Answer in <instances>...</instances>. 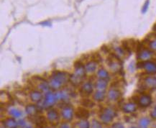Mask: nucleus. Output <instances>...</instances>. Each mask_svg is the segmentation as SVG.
<instances>
[{"instance_id": "obj_12", "label": "nucleus", "mask_w": 156, "mask_h": 128, "mask_svg": "<svg viewBox=\"0 0 156 128\" xmlns=\"http://www.w3.org/2000/svg\"><path fill=\"white\" fill-rule=\"evenodd\" d=\"M107 97L110 101H117L121 97V92L117 89L111 88L107 93Z\"/></svg>"}, {"instance_id": "obj_16", "label": "nucleus", "mask_w": 156, "mask_h": 128, "mask_svg": "<svg viewBox=\"0 0 156 128\" xmlns=\"http://www.w3.org/2000/svg\"><path fill=\"white\" fill-rule=\"evenodd\" d=\"M109 67L112 72H118L121 69V63L118 60H111L109 62Z\"/></svg>"}, {"instance_id": "obj_38", "label": "nucleus", "mask_w": 156, "mask_h": 128, "mask_svg": "<svg viewBox=\"0 0 156 128\" xmlns=\"http://www.w3.org/2000/svg\"><path fill=\"white\" fill-rule=\"evenodd\" d=\"M130 128H137V127H130Z\"/></svg>"}, {"instance_id": "obj_4", "label": "nucleus", "mask_w": 156, "mask_h": 128, "mask_svg": "<svg viewBox=\"0 0 156 128\" xmlns=\"http://www.w3.org/2000/svg\"><path fill=\"white\" fill-rule=\"evenodd\" d=\"M116 116L117 112L112 107H107L103 109L102 112L100 115V119L105 124H109L112 122Z\"/></svg>"}, {"instance_id": "obj_2", "label": "nucleus", "mask_w": 156, "mask_h": 128, "mask_svg": "<svg viewBox=\"0 0 156 128\" xmlns=\"http://www.w3.org/2000/svg\"><path fill=\"white\" fill-rule=\"evenodd\" d=\"M75 73L71 76L70 81L72 84L74 86H79L83 81L86 76V70L84 66H83L80 62H76L75 63Z\"/></svg>"}, {"instance_id": "obj_31", "label": "nucleus", "mask_w": 156, "mask_h": 128, "mask_svg": "<svg viewBox=\"0 0 156 128\" xmlns=\"http://www.w3.org/2000/svg\"><path fill=\"white\" fill-rule=\"evenodd\" d=\"M115 52L116 55H117L118 57H122L125 55V51H124V50L120 47L115 48Z\"/></svg>"}, {"instance_id": "obj_21", "label": "nucleus", "mask_w": 156, "mask_h": 128, "mask_svg": "<svg viewBox=\"0 0 156 128\" xmlns=\"http://www.w3.org/2000/svg\"><path fill=\"white\" fill-rule=\"evenodd\" d=\"M108 86V81L107 80L105 79H99L97 80L95 84V87L97 88V90H100V91H105L106 89L107 88Z\"/></svg>"}, {"instance_id": "obj_18", "label": "nucleus", "mask_w": 156, "mask_h": 128, "mask_svg": "<svg viewBox=\"0 0 156 128\" xmlns=\"http://www.w3.org/2000/svg\"><path fill=\"white\" fill-rule=\"evenodd\" d=\"M136 109H137V106L133 102L126 103L122 107V110L125 113H133L136 111Z\"/></svg>"}, {"instance_id": "obj_36", "label": "nucleus", "mask_w": 156, "mask_h": 128, "mask_svg": "<svg viewBox=\"0 0 156 128\" xmlns=\"http://www.w3.org/2000/svg\"><path fill=\"white\" fill-rule=\"evenodd\" d=\"M112 128H125L122 124L119 123H116L112 125Z\"/></svg>"}, {"instance_id": "obj_27", "label": "nucleus", "mask_w": 156, "mask_h": 128, "mask_svg": "<svg viewBox=\"0 0 156 128\" xmlns=\"http://www.w3.org/2000/svg\"><path fill=\"white\" fill-rule=\"evenodd\" d=\"M9 114L12 116H13L14 117L19 118L23 115V112L20 110L17 109V108H12V109H10V110H9Z\"/></svg>"}, {"instance_id": "obj_35", "label": "nucleus", "mask_w": 156, "mask_h": 128, "mask_svg": "<svg viewBox=\"0 0 156 128\" xmlns=\"http://www.w3.org/2000/svg\"><path fill=\"white\" fill-rule=\"evenodd\" d=\"M151 116L152 118H153V119H156V105L153 108V109L151 110Z\"/></svg>"}, {"instance_id": "obj_13", "label": "nucleus", "mask_w": 156, "mask_h": 128, "mask_svg": "<svg viewBox=\"0 0 156 128\" xmlns=\"http://www.w3.org/2000/svg\"><path fill=\"white\" fill-rule=\"evenodd\" d=\"M55 98H56L57 101L61 100L62 101H68L70 99V96L71 93L67 90H62V91H58L57 93L55 94Z\"/></svg>"}, {"instance_id": "obj_1", "label": "nucleus", "mask_w": 156, "mask_h": 128, "mask_svg": "<svg viewBox=\"0 0 156 128\" xmlns=\"http://www.w3.org/2000/svg\"><path fill=\"white\" fill-rule=\"evenodd\" d=\"M71 76L68 72L55 71L49 79V84L53 89L58 90L70 81Z\"/></svg>"}, {"instance_id": "obj_34", "label": "nucleus", "mask_w": 156, "mask_h": 128, "mask_svg": "<svg viewBox=\"0 0 156 128\" xmlns=\"http://www.w3.org/2000/svg\"><path fill=\"white\" fill-rule=\"evenodd\" d=\"M149 5H150V1L149 0H147V1L145 2V3L144 4L143 8H142V12L145 13L147 11V9H148V7H149Z\"/></svg>"}, {"instance_id": "obj_24", "label": "nucleus", "mask_w": 156, "mask_h": 128, "mask_svg": "<svg viewBox=\"0 0 156 128\" xmlns=\"http://www.w3.org/2000/svg\"><path fill=\"white\" fill-rule=\"evenodd\" d=\"M97 76L101 79L107 80L109 78V74L107 70H105V69H100L97 71Z\"/></svg>"}, {"instance_id": "obj_8", "label": "nucleus", "mask_w": 156, "mask_h": 128, "mask_svg": "<svg viewBox=\"0 0 156 128\" xmlns=\"http://www.w3.org/2000/svg\"><path fill=\"white\" fill-rule=\"evenodd\" d=\"M153 55V51L148 49H143L137 53V59L142 61H147L151 59Z\"/></svg>"}, {"instance_id": "obj_37", "label": "nucleus", "mask_w": 156, "mask_h": 128, "mask_svg": "<svg viewBox=\"0 0 156 128\" xmlns=\"http://www.w3.org/2000/svg\"><path fill=\"white\" fill-rule=\"evenodd\" d=\"M60 128H71V127H70L69 124L65 123L62 124V125H61V127H60Z\"/></svg>"}, {"instance_id": "obj_26", "label": "nucleus", "mask_w": 156, "mask_h": 128, "mask_svg": "<svg viewBox=\"0 0 156 128\" xmlns=\"http://www.w3.org/2000/svg\"><path fill=\"white\" fill-rule=\"evenodd\" d=\"M151 121L147 117H143L139 121V128H147Z\"/></svg>"}, {"instance_id": "obj_33", "label": "nucleus", "mask_w": 156, "mask_h": 128, "mask_svg": "<svg viewBox=\"0 0 156 128\" xmlns=\"http://www.w3.org/2000/svg\"><path fill=\"white\" fill-rule=\"evenodd\" d=\"M91 128H102L101 124L96 119H93L91 123Z\"/></svg>"}, {"instance_id": "obj_19", "label": "nucleus", "mask_w": 156, "mask_h": 128, "mask_svg": "<svg viewBox=\"0 0 156 128\" xmlns=\"http://www.w3.org/2000/svg\"><path fill=\"white\" fill-rule=\"evenodd\" d=\"M35 123L39 128H47L48 123L46 119L43 116H39L35 119Z\"/></svg>"}, {"instance_id": "obj_20", "label": "nucleus", "mask_w": 156, "mask_h": 128, "mask_svg": "<svg viewBox=\"0 0 156 128\" xmlns=\"http://www.w3.org/2000/svg\"><path fill=\"white\" fill-rule=\"evenodd\" d=\"M84 67L86 72H87V73H93V72L96 71V69L97 68V62L94 61H91L88 62V63L85 64Z\"/></svg>"}, {"instance_id": "obj_29", "label": "nucleus", "mask_w": 156, "mask_h": 128, "mask_svg": "<svg viewBox=\"0 0 156 128\" xmlns=\"http://www.w3.org/2000/svg\"><path fill=\"white\" fill-rule=\"evenodd\" d=\"M18 125L20 126L21 128H35L33 125L27 123L24 119H20L18 121Z\"/></svg>"}, {"instance_id": "obj_11", "label": "nucleus", "mask_w": 156, "mask_h": 128, "mask_svg": "<svg viewBox=\"0 0 156 128\" xmlns=\"http://www.w3.org/2000/svg\"><path fill=\"white\" fill-rule=\"evenodd\" d=\"M143 84L145 86V88L148 89H154L156 88V77L152 76H150L146 77L145 79H144Z\"/></svg>"}, {"instance_id": "obj_17", "label": "nucleus", "mask_w": 156, "mask_h": 128, "mask_svg": "<svg viewBox=\"0 0 156 128\" xmlns=\"http://www.w3.org/2000/svg\"><path fill=\"white\" fill-rule=\"evenodd\" d=\"M2 124L6 128H17L18 126V123L13 118H7L2 121Z\"/></svg>"}, {"instance_id": "obj_39", "label": "nucleus", "mask_w": 156, "mask_h": 128, "mask_svg": "<svg viewBox=\"0 0 156 128\" xmlns=\"http://www.w3.org/2000/svg\"><path fill=\"white\" fill-rule=\"evenodd\" d=\"M1 128H6V127H2Z\"/></svg>"}, {"instance_id": "obj_23", "label": "nucleus", "mask_w": 156, "mask_h": 128, "mask_svg": "<svg viewBox=\"0 0 156 128\" xmlns=\"http://www.w3.org/2000/svg\"><path fill=\"white\" fill-rule=\"evenodd\" d=\"M106 97V93L105 91H100V90H97V91L94 93V94L93 96L94 99L96 100L97 101H102Z\"/></svg>"}, {"instance_id": "obj_28", "label": "nucleus", "mask_w": 156, "mask_h": 128, "mask_svg": "<svg viewBox=\"0 0 156 128\" xmlns=\"http://www.w3.org/2000/svg\"><path fill=\"white\" fill-rule=\"evenodd\" d=\"M81 105L84 106L86 107L91 108L94 106V103L91 100H90L89 99H83L81 101Z\"/></svg>"}, {"instance_id": "obj_15", "label": "nucleus", "mask_w": 156, "mask_h": 128, "mask_svg": "<svg viewBox=\"0 0 156 128\" xmlns=\"http://www.w3.org/2000/svg\"><path fill=\"white\" fill-rule=\"evenodd\" d=\"M25 110L30 117H35L38 112L39 108L35 105H28L26 107Z\"/></svg>"}, {"instance_id": "obj_22", "label": "nucleus", "mask_w": 156, "mask_h": 128, "mask_svg": "<svg viewBox=\"0 0 156 128\" xmlns=\"http://www.w3.org/2000/svg\"><path fill=\"white\" fill-rule=\"evenodd\" d=\"M30 99L33 102H40L43 99V94L39 91H32L30 94Z\"/></svg>"}, {"instance_id": "obj_9", "label": "nucleus", "mask_w": 156, "mask_h": 128, "mask_svg": "<svg viewBox=\"0 0 156 128\" xmlns=\"http://www.w3.org/2000/svg\"><path fill=\"white\" fill-rule=\"evenodd\" d=\"M93 92V85L91 82H86L81 86L80 93L83 97H87Z\"/></svg>"}, {"instance_id": "obj_25", "label": "nucleus", "mask_w": 156, "mask_h": 128, "mask_svg": "<svg viewBox=\"0 0 156 128\" xmlns=\"http://www.w3.org/2000/svg\"><path fill=\"white\" fill-rule=\"evenodd\" d=\"M50 84L45 81H42L38 85V89L43 92H48L50 89Z\"/></svg>"}, {"instance_id": "obj_30", "label": "nucleus", "mask_w": 156, "mask_h": 128, "mask_svg": "<svg viewBox=\"0 0 156 128\" xmlns=\"http://www.w3.org/2000/svg\"><path fill=\"white\" fill-rule=\"evenodd\" d=\"M78 127L79 128H89L90 124L87 119H81V121L78 123Z\"/></svg>"}, {"instance_id": "obj_6", "label": "nucleus", "mask_w": 156, "mask_h": 128, "mask_svg": "<svg viewBox=\"0 0 156 128\" xmlns=\"http://www.w3.org/2000/svg\"><path fill=\"white\" fill-rule=\"evenodd\" d=\"M61 115L65 120L68 122L71 121L73 117V109L71 106H66L62 109Z\"/></svg>"}, {"instance_id": "obj_14", "label": "nucleus", "mask_w": 156, "mask_h": 128, "mask_svg": "<svg viewBox=\"0 0 156 128\" xmlns=\"http://www.w3.org/2000/svg\"><path fill=\"white\" fill-rule=\"evenodd\" d=\"M76 117L81 119H87L89 117V112L83 107H79L75 113Z\"/></svg>"}, {"instance_id": "obj_10", "label": "nucleus", "mask_w": 156, "mask_h": 128, "mask_svg": "<svg viewBox=\"0 0 156 128\" xmlns=\"http://www.w3.org/2000/svg\"><path fill=\"white\" fill-rule=\"evenodd\" d=\"M137 103H138V105L141 107L145 108L149 107L152 103V99L151 96L147 94H143L141 97H139L138 100H137Z\"/></svg>"}, {"instance_id": "obj_5", "label": "nucleus", "mask_w": 156, "mask_h": 128, "mask_svg": "<svg viewBox=\"0 0 156 128\" xmlns=\"http://www.w3.org/2000/svg\"><path fill=\"white\" fill-rule=\"evenodd\" d=\"M141 67L145 70V72L148 74L154 75L156 73V63L153 61H142Z\"/></svg>"}, {"instance_id": "obj_7", "label": "nucleus", "mask_w": 156, "mask_h": 128, "mask_svg": "<svg viewBox=\"0 0 156 128\" xmlns=\"http://www.w3.org/2000/svg\"><path fill=\"white\" fill-rule=\"evenodd\" d=\"M47 118L51 125H57L59 121V115L58 112L55 109H50L47 113Z\"/></svg>"}, {"instance_id": "obj_32", "label": "nucleus", "mask_w": 156, "mask_h": 128, "mask_svg": "<svg viewBox=\"0 0 156 128\" xmlns=\"http://www.w3.org/2000/svg\"><path fill=\"white\" fill-rule=\"evenodd\" d=\"M149 48L151 51H156V37L149 43Z\"/></svg>"}, {"instance_id": "obj_3", "label": "nucleus", "mask_w": 156, "mask_h": 128, "mask_svg": "<svg viewBox=\"0 0 156 128\" xmlns=\"http://www.w3.org/2000/svg\"><path fill=\"white\" fill-rule=\"evenodd\" d=\"M57 101L56 98H55V94H53L51 91H48L45 93V98H44L43 101L41 102L40 101V104H38V108L39 109H48L51 108L52 106L54 105V104Z\"/></svg>"}]
</instances>
